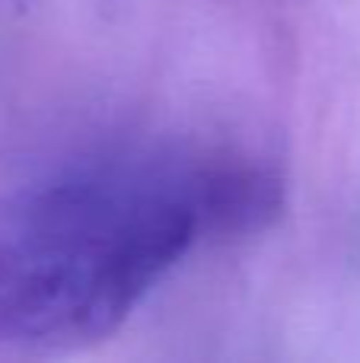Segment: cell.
Here are the masks:
<instances>
[{
    "instance_id": "obj_1",
    "label": "cell",
    "mask_w": 360,
    "mask_h": 363,
    "mask_svg": "<svg viewBox=\"0 0 360 363\" xmlns=\"http://www.w3.org/2000/svg\"><path fill=\"white\" fill-rule=\"evenodd\" d=\"M210 226V166L108 160L0 198V360L112 338Z\"/></svg>"
}]
</instances>
